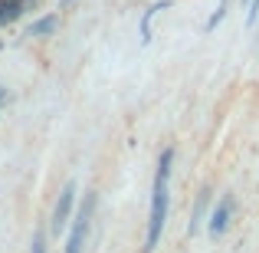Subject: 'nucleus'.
<instances>
[{
	"mask_svg": "<svg viewBox=\"0 0 259 253\" xmlns=\"http://www.w3.org/2000/svg\"><path fill=\"white\" fill-rule=\"evenodd\" d=\"M171 168H174V148H164L158 155V168H154V184H151V210H148V230L141 253H154L161 243L167 224V210H171Z\"/></svg>",
	"mask_w": 259,
	"mask_h": 253,
	"instance_id": "f257e3e1",
	"label": "nucleus"
},
{
	"mask_svg": "<svg viewBox=\"0 0 259 253\" xmlns=\"http://www.w3.org/2000/svg\"><path fill=\"white\" fill-rule=\"evenodd\" d=\"M95 204H99V191H85L82 201L76 204V210H72V227H69L63 253H82L85 250L89 227H92V217H95Z\"/></svg>",
	"mask_w": 259,
	"mask_h": 253,
	"instance_id": "f03ea898",
	"label": "nucleus"
},
{
	"mask_svg": "<svg viewBox=\"0 0 259 253\" xmlns=\"http://www.w3.org/2000/svg\"><path fill=\"white\" fill-rule=\"evenodd\" d=\"M76 181H66L56 194V204H53V217H50V234H63L66 224L72 221V210H76Z\"/></svg>",
	"mask_w": 259,
	"mask_h": 253,
	"instance_id": "7ed1b4c3",
	"label": "nucleus"
},
{
	"mask_svg": "<svg viewBox=\"0 0 259 253\" xmlns=\"http://www.w3.org/2000/svg\"><path fill=\"white\" fill-rule=\"evenodd\" d=\"M233 210H236V201H233V194H223L220 201H217L213 214H210V224H207V230H210V237H213V240H220V237L230 230V221H233Z\"/></svg>",
	"mask_w": 259,
	"mask_h": 253,
	"instance_id": "20e7f679",
	"label": "nucleus"
},
{
	"mask_svg": "<svg viewBox=\"0 0 259 253\" xmlns=\"http://www.w3.org/2000/svg\"><path fill=\"white\" fill-rule=\"evenodd\" d=\"M56 30H59V13L53 10V13H43L39 20H33V23L23 30V37L26 40H46V37H53Z\"/></svg>",
	"mask_w": 259,
	"mask_h": 253,
	"instance_id": "39448f33",
	"label": "nucleus"
},
{
	"mask_svg": "<svg viewBox=\"0 0 259 253\" xmlns=\"http://www.w3.org/2000/svg\"><path fill=\"white\" fill-rule=\"evenodd\" d=\"M167 7H171V0H154L151 7H148L145 13H141V23H138V33H141V46H148L151 43V23H154V17H158L161 10H167Z\"/></svg>",
	"mask_w": 259,
	"mask_h": 253,
	"instance_id": "423d86ee",
	"label": "nucleus"
},
{
	"mask_svg": "<svg viewBox=\"0 0 259 253\" xmlns=\"http://www.w3.org/2000/svg\"><path fill=\"white\" fill-rule=\"evenodd\" d=\"M210 204H213V191L210 188H200L197 191V201H194V214H190V234H197L200 230V221L207 217V210H210Z\"/></svg>",
	"mask_w": 259,
	"mask_h": 253,
	"instance_id": "0eeeda50",
	"label": "nucleus"
},
{
	"mask_svg": "<svg viewBox=\"0 0 259 253\" xmlns=\"http://www.w3.org/2000/svg\"><path fill=\"white\" fill-rule=\"evenodd\" d=\"M26 7H30V0H0V26L17 23L26 13Z\"/></svg>",
	"mask_w": 259,
	"mask_h": 253,
	"instance_id": "6e6552de",
	"label": "nucleus"
},
{
	"mask_svg": "<svg viewBox=\"0 0 259 253\" xmlns=\"http://www.w3.org/2000/svg\"><path fill=\"white\" fill-rule=\"evenodd\" d=\"M227 13H230V0H220V4H217V10H213V17L207 20V33H213L217 26L223 23V17H227Z\"/></svg>",
	"mask_w": 259,
	"mask_h": 253,
	"instance_id": "1a4fd4ad",
	"label": "nucleus"
},
{
	"mask_svg": "<svg viewBox=\"0 0 259 253\" xmlns=\"http://www.w3.org/2000/svg\"><path fill=\"white\" fill-rule=\"evenodd\" d=\"M30 253H46V234H43V230H36V234H33Z\"/></svg>",
	"mask_w": 259,
	"mask_h": 253,
	"instance_id": "9d476101",
	"label": "nucleus"
},
{
	"mask_svg": "<svg viewBox=\"0 0 259 253\" xmlns=\"http://www.w3.org/2000/svg\"><path fill=\"white\" fill-rule=\"evenodd\" d=\"M7 102H10V92H7V89H4V86H0V109H4V105H7Z\"/></svg>",
	"mask_w": 259,
	"mask_h": 253,
	"instance_id": "9b49d317",
	"label": "nucleus"
},
{
	"mask_svg": "<svg viewBox=\"0 0 259 253\" xmlns=\"http://www.w3.org/2000/svg\"><path fill=\"white\" fill-rule=\"evenodd\" d=\"M69 4H76V0H59V10H63V7H69Z\"/></svg>",
	"mask_w": 259,
	"mask_h": 253,
	"instance_id": "f8f14e48",
	"label": "nucleus"
},
{
	"mask_svg": "<svg viewBox=\"0 0 259 253\" xmlns=\"http://www.w3.org/2000/svg\"><path fill=\"white\" fill-rule=\"evenodd\" d=\"M30 4H33V0H30Z\"/></svg>",
	"mask_w": 259,
	"mask_h": 253,
	"instance_id": "ddd939ff",
	"label": "nucleus"
}]
</instances>
